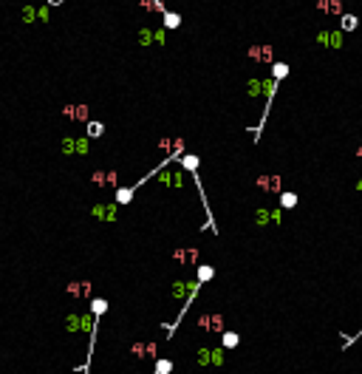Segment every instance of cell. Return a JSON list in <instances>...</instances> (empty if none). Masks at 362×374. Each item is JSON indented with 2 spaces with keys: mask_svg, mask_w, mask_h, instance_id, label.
<instances>
[{
  "mask_svg": "<svg viewBox=\"0 0 362 374\" xmlns=\"http://www.w3.org/2000/svg\"><path fill=\"white\" fill-rule=\"evenodd\" d=\"M156 147L164 153V159H173V162H179L184 153H190V150H187V142H184L181 136H161L156 142Z\"/></svg>",
  "mask_w": 362,
  "mask_h": 374,
  "instance_id": "1",
  "label": "cell"
},
{
  "mask_svg": "<svg viewBox=\"0 0 362 374\" xmlns=\"http://www.w3.org/2000/svg\"><path fill=\"white\" fill-rule=\"evenodd\" d=\"M195 329L198 332H204V335H224L226 332V320L224 315H215V312H207V315H198V320H195Z\"/></svg>",
  "mask_w": 362,
  "mask_h": 374,
  "instance_id": "2",
  "label": "cell"
},
{
  "mask_svg": "<svg viewBox=\"0 0 362 374\" xmlns=\"http://www.w3.org/2000/svg\"><path fill=\"white\" fill-rule=\"evenodd\" d=\"M60 116L68 122H90V108L85 102H68L60 108Z\"/></svg>",
  "mask_w": 362,
  "mask_h": 374,
  "instance_id": "3",
  "label": "cell"
},
{
  "mask_svg": "<svg viewBox=\"0 0 362 374\" xmlns=\"http://www.w3.org/2000/svg\"><path fill=\"white\" fill-rule=\"evenodd\" d=\"M246 57L252 60V63L272 66V63H274V45H272V43H252L246 48Z\"/></svg>",
  "mask_w": 362,
  "mask_h": 374,
  "instance_id": "4",
  "label": "cell"
},
{
  "mask_svg": "<svg viewBox=\"0 0 362 374\" xmlns=\"http://www.w3.org/2000/svg\"><path fill=\"white\" fill-rule=\"evenodd\" d=\"M90 215L96 221H105V224H113L119 218V204L116 202H99V204H90Z\"/></svg>",
  "mask_w": 362,
  "mask_h": 374,
  "instance_id": "5",
  "label": "cell"
},
{
  "mask_svg": "<svg viewBox=\"0 0 362 374\" xmlns=\"http://www.w3.org/2000/svg\"><path fill=\"white\" fill-rule=\"evenodd\" d=\"M170 258L176 264H181V267H198L201 264V252H198V247H176L170 252Z\"/></svg>",
  "mask_w": 362,
  "mask_h": 374,
  "instance_id": "6",
  "label": "cell"
},
{
  "mask_svg": "<svg viewBox=\"0 0 362 374\" xmlns=\"http://www.w3.org/2000/svg\"><path fill=\"white\" fill-rule=\"evenodd\" d=\"M255 187H258L260 193L280 196V193H283V176H277V173H263V176L255 179Z\"/></svg>",
  "mask_w": 362,
  "mask_h": 374,
  "instance_id": "7",
  "label": "cell"
},
{
  "mask_svg": "<svg viewBox=\"0 0 362 374\" xmlns=\"http://www.w3.org/2000/svg\"><path fill=\"white\" fill-rule=\"evenodd\" d=\"M90 184H96V187H119V173L116 170H93L90 173Z\"/></svg>",
  "mask_w": 362,
  "mask_h": 374,
  "instance_id": "8",
  "label": "cell"
},
{
  "mask_svg": "<svg viewBox=\"0 0 362 374\" xmlns=\"http://www.w3.org/2000/svg\"><path fill=\"white\" fill-rule=\"evenodd\" d=\"M317 11H323L328 17H342L345 14V0H314Z\"/></svg>",
  "mask_w": 362,
  "mask_h": 374,
  "instance_id": "9",
  "label": "cell"
},
{
  "mask_svg": "<svg viewBox=\"0 0 362 374\" xmlns=\"http://www.w3.org/2000/svg\"><path fill=\"white\" fill-rule=\"evenodd\" d=\"M317 43L326 45V48L339 51V48L345 45V34H342V32H317Z\"/></svg>",
  "mask_w": 362,
  "mask_h": 374,
  "instance_id": "10",
  "label": "cell"
},
{
  "mask_svg": "<svg viewBox=\"0 0 362 374\" xmlns=\"http://www.w3.org/2000/svg\"><path fill=\"white\" fill-rule=\"evenodd\" d=\"M65 292L71 295V298H88V301H90V298H93V295H90V292H93V283H90V281H68L65 283Z\"/></svg>",
  "mask_w": 362,
  "mask_h": 374,
  "instance_id": "11",
  "label": "cell"
},
{
  "mask_svg": "<svg viewBox=\"0 0 362 374\" xmlns=\"http://www.w3.org/2000/svg\"><path fill=\"white\" fill-rule=\"evenodd\" d=\"M277 199H280V202H277V207H280V210H294V207H297V202H300V196H297L294 190H283Z\"/></svg>",
  "mask_w": 362,
  "mask_h": 374,
  "instance_id": "12",
  "label": "cell"
},
{
  "mask_svg": "<svg viewBox=\"0 0 362 374\" xmlns=\"http://www.w3.org/2000/svg\"><path fill=\"white\" fill-rule=\"evenodd\" d=\"M357 29H360V17H357V14H342V17H339V32L342 34L357 32Z\"/></svg>",
  "mask_w": 362,
  "mask_h": 374,
  "instance_id": "13",
  "label": "cell"
},
{
  "mask_svg": "<svg viewBox=\"0 0 362 374\" xmlns=\"http://www.w3.org/2000/svg\"><path fill=\"white\" fill-rule=\"evenodd\" d=\"M215 278V267H210V264H198V267H195V281L201 283H207V281H212Z\"/></svg>",
  "mask_w": 362,
  "mask_h": 374,
  "instance_id": "14",
  "label": "cell"
},
{
  "mask_svg": "<svg viewBox=\"0 0 362 374\" xmlns=\"http://www.w3.org/2000/svg\"><path fill=\"white\" fill-rule=\"evenodd\" d=\"M60 153H62V156L77 153V136H62V139H60Z\"/></svg>",
  "mask_w": 362,
  "mask_h": 374,
  "instance_id": "15",
  "label": "cell"
},
{
  "mask_svg": "<svg viewBox=\"0 0 362 374\" xmlns=\"http://www.w3.org/2000/svg\"><path fill=\"white\" fill-rule=\"evenodd\" d=\"M133 196H136L133 187H116V199H113V202L122 207V204H130V202H133Z\"/></svg>",
  "mask_w": 362,
  "mask_h": 374,
  "instance_id": "16",
  "label": "cell"
},
{
  "mask_svg": "<svg viewBox=\"0 0 362 374\" xmlns=\"http://www.w3.org/2000/svg\"><path fill=\"white\" fill-rule=\"evenodd\" d=\"M102 134H105V125L102 122H96V119L85 122V136H88V139H99Z\"/></svg>",
  "mask_w": 362,
  "mask_h": 374,
  "instance_id": "17",
  "label": "cell"
},
{
  "mask_svg": "<svg viewBox=\"0 0 362 374\" xmlns=\"http://www.w3.org/2000/svg\"><path fill=\"white\" fill-rule=\"evenodd\" d=\"M105 312H108V301H105V298H90V315L102 317Z\"/></svg>",
  "mask_w": 362,
  "mask_h": 374,
  "instance_id": "18",
  "label": "cell"
},
{
  "mask_svg": "<svg viewBox=\"0 0 362 374\" xmlns=\"http://www.w3.org/2000/svg\"><path fill=\"white\" fill-rule=\"evenodd\" d=\"M195 363L198 366H210L212 363V346H201V349L195 351Z\"/></svg>",
  "mask_w": 362,
  "mask_h": 374,
  "instance_id": "19",
  "label": "cell"
},
{
  "mask_svg": "<svg viewBox=\"0 0 362 374\" xmlns=\"http://www.w3.org/2000/svg\"><path fill=\"white\" fill-rule=\"evenodd\" d=\"M246 94L252 97V100L263 97V79H249V82H246Z\"/></svg>",
  "mask_w": 362,
  "mask_h": 374,
  "instance_id": "20",
  "label": "cell"
},
{
  "mask_svg": "<svg viewBox=\"0 0 362 374\" xmlns=\"http://www.w3.org/2000/svg\"><path fill=\"white\" fill-rule=\"evenodd\" d=\"M156 366H153V374H173V360H167V357H158V360H153Z\"/></svg>",
  "mask_w": 362,
  "mask_h": 374,
  "instance_id": "21",
  "label": "cell"
},
{
  "mask_svg": "<svg viewBox=\"0 0 362 374\" xmlns=\"http://www.w3.org/2000/svg\"><path fill=\"white\" fill-rule=\"evenodd\" d=\"M136 40H139V45H142V48H147V45H153V29H147V26H142V29H139V34H136Z\"/></svg>",
  "mask_w": 362,
  "mask_h": 374,
  "instance_id": "22",
  "label": "cell"
},
{
  "mask_svg": "<svg viewBox=\"0 0 362 374\" xmlns=\"http://www.w3.org/2000/svg\"><path fill=\"white\" fill-rule=\"evenodd\" d=\"M238 343H241L238 332H224V335H221V349H235Z\"/></svg>",
  "mask_w": 362,
  "mask_h": 374,
  "instance_id": "23",
  "label": "cell"
},
{
  "mask_svg": "<svg viewBox=\"0 0 362 374\" xmlns=\"http://www.w3.org/2000/svg\"><path fill=\"white\" fill-rule=\"evenodd\" d=\"M255 224H258V227L272 224V210H266V207H258V210H255Z\"/></svg>",
  "mask_w": 362,
  "mask_h": 374,
  "instance_id": "24",
  "label": "cell"
},
{
  "mask_svg": "<svg viewBox=\"0 0 362 374\" xmlns=\"http://www.w3.org/2000/svg\"><path fill=\"white\" fill-rule=\"evenodd\" d=\"M20 17H23V23H34L37 20V6L34 3H26L20 9Z\"/></svg>",
  "mask_w": 362,
  "mask_h": 374,
  "instance_id": "25",
  "label": "cell"
},
{
  "mask_svg": "<svg viewBox=\"0 0 362 374\" xmlns=\"http://www.w3.org/2000/svg\"><path fill=\"white\" fill-rule=\"evenodd\" d=\"M179 26H181L179 11H164V29H179Z\"/></svg>",
  "mask_w": 362,
  "mask_h": 374,
  "instance_id": "26",
  "label": "cell"
},
{
  "mask_svg": "<svg viewBox=\"0 0 362 374\" xmlns=\"http://www.w3.org/2000/svg\"><path fill=\"white\" fill-rule=\"evenodd\" d=\"M272 77L277 79V82L286 79L289 77V66H286V63H272Z\"/></svg>",
  "mask_w": 362,
  "mask_h": 374,
  "instance_id": "27",
  "label": "cell"
},
{
  "mask_svg": "<svg viewBox=\"0 0 362 374\" xmlns=\"http://www.w3.org/2000/svg\"><path fill=\"white\" fill-rule=\"evenodd\" d=\"M145 360H158V343L156 340H145Z\"/></svg>",
  "mask_w": 362,
  "mask_h": 374,
  "instance_id": "28",
  "label": "cell"
},
{
  "mask_svg": "<svg viewBox=\"0 0 362 374\" xmlns=\"http://www.w3.org/2000/svg\"><path fill=\"white\" fill-rule=\"evenodd\" d=\"M142 9H147V11H158V14H164V0H142Z\"/></svg>",
  "mask_w": 362,
  "mask_h": 374,
  "instance_id": "29",
  "label": "cell"
},
{
  "mask_svg": "<svg viewBox=\"0 0 362 374\" xmlns=\"http://www.w3.org/2000/svg\"><path fill=\"white\" fill-rule=\"evenodd\" d=\"M224 363H226V357H224V349H221V346H212V363H210V366H215V369H221Z\"/></svg>",
  "mask_w": 362,
  "mask_h": 374,
  "instance_id": "30",
  "label": "cell"
},
{
  "mask_svg": "<svg viewBox=\"0 0 362 374\" xmlns=\"http://www.w3.org/2000/svg\"><path fill=\"white\" fill-rule=\"evenodd\" d=\"M90 150V142H88V136H77V153L79 156H85Z\"/></svg>",
  "mask_w": 362,
  "mask_h": 374,
  "instance_id": "31",
  "label": "cell"
},
{
  "mask_svg": "<svg viewBox=\"0 0 362 374\" xmlns=\"http://www.w3.org/2000/svg\"><path fill=\"white\" fill-rule=\"evenodd\" d=\"M130 354H133L136 360H145V340L133 343V346H130Z\"/></svg>",
  "mask_w": 362,
  "mask_h": 374,
  "instance_id": "32",
  "label": "cell"
},
{
  "mask_svg": "<svg viewBox=\"0 0 362 374\" xmlns=\"http://www.w3.org/2000/svg\"><path fill=\"white\" fill-rule=\"evenodd\" d=\"M164 43H167V32H164V29L153 32V45H164Z\"/></svg>",
  "mask_w": 362,
  "mask_h": 374,
  "instance_id": "33",
  "label": "cell"
},
{
  "mask_svg": "<svg viewBox=\"0 0 362 374\" xmlns=\"http://www.w3.org/2000/svg\"><path fill=\"white\" fill-rule=\"evenodd\" d=\"M37 20H40V23H48V6L37 9Z\"/></svg>",
  "mask_w": 362,
  "mask_h": 374,
  "instance_id": "34",
  "label": "cell"
},
{
  "mask_svg": "<svg viewBox=\"0 0 362 374\" xmlns=\"http://www.w3.org/2000/svg\"><path fill=\"white\" fill-rule=\"evenodd\" d=\"M354 190H357V193H362V179L357 181V184H354Z\"/></svg>",
  "mask_w": 362,
  "mask_h": 374,
  "instance_id": "35",
  "label": "cell"
},
{
  "mask_svg": "<svg viewBox=\"0 0 362 374\" xmlns=\"http://www.w3.org/2000/svg\"><path fill=\"white\" fill-rule=\"evenodd\" d=\"M357 156H360V162H362V145H360V147H357Z\"/></svg>",
  "mask_w": 362,
  "mask_h": 374,
  "instance_id": "36",
  "label": "cell"
},
{
  "mask_svg": "<svg viewBox=\"0 0 362 374\" xmlns=\"http://www.w3.org/2000/svg\"><path fill=\"white\" fill-rule=\"evenodd\" d=\"M342 374H360V372H342Z\"/></svg>",
  "mask_w": 362,
  "mask_h": 374,
  "instance_id": "37",
  "label": "cell"
}]
</instances>
